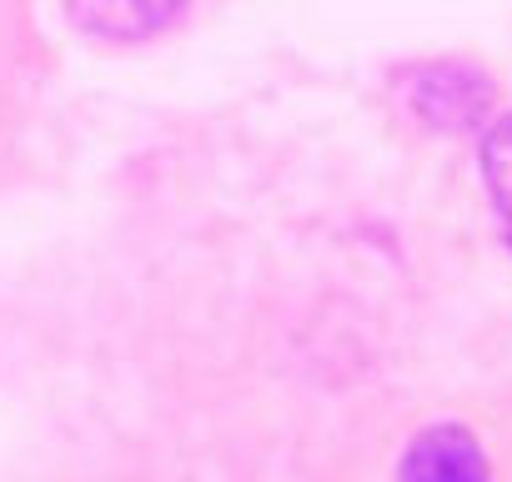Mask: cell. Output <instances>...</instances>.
<instances>
[{"mask_svg": "<svg viewBox=\"0 0 512 482\" xmlns=\"http://www.w3.org/2000/svg\"><path fill=\"white\" fill-rule=\"evenodd\" d=\"M186 0H66L71 21L96 41H151L161 36Z\"/></svg>", "mask_w": 512, "mask_h": 482, "instance_id": "2", "label": "cell"}, {"mask_svg": "<svg viewBox=\"0 0 512 482\" xmlns=\"http://www.w3.org/2000/svg\"><path fill=\"white\" fill-rule=\"evenodd\" d=\"M482 181H487L497 211L512 221V116L492 121V131L482 141Z\"/></svg>", "mask_w": 512, "mask_h": 482, "instance_id": "3", "label": "cell"}, {"mask_svg": "<svg viewBox=\"0 0 512 482\" xmlns=\"http://www.w3.org/2000/svg\"><path fill=\"white\" fill-rule=\"evenodd\" d=\"M397 482H487V457L467 427H432L407 447Z\"/></svg>", "mask_w": 512, "mask_h": 482, "instance_id": "1", "label": "cell"}]
</instances>
